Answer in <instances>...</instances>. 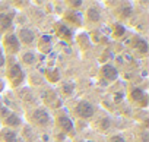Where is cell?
Here are the masks:
<instances>
[{"label": "cell", "mask_w": 149, "mask_h": 142, "mask_svg": "<svg viewBox=\"0 0 149 142\" xmlns=\"http://www.w3.org/2000/svg\"><path fill=\"white\" fill-rule=\"evenodd\" d=\"M8 79L10 82L12 87H18L24 82L25 79V73H24V69L21 67V64L18 63H12L8 67Z\"/></svg>", "instance_id": "1"}, {"label": "cell", "mask_w": 149, "mask_h": 142, "mask_svg": "<svg viewBox=\"0 0 149 142\" xmlns=\"http://www.w3.org/2000/svg\"><path fill=\"white\" fill-rule=\"evenodd\" d=\"M31 119L32 122L37 125V126H41V127H47L50 123H51V117H50V113L44 108H37L31 113Z\"/></svg>", "instance_id": "2"}, {"label": "cell", "mask_w": 149, "mask_h": 142, "mask_svg": "<svg viewBox=\"0 0 149 142\" xmlns=\"http://www.w3.org/2000/svg\"><path fill=\"white\" fill-rule=\"evenodd\" d=\"M74 113L81 119H91L95 113V108L89 101H79L74 107Z\"/></svg>", "instance_id": "3"}, {"label": "cell", "mask_w": 149, "mask_h": 142, "mask_svg": "<svg viewBox=\"0 0 149 142\" xmlns=\"http://www.w3.org/2000/svg\"><path fill=\"white\" fill-rule=\"evenodd\" d=\"M3 45H5V50L10 54H16L21 50V43L15 34H6L3 38Z\"/></svg>", "instance_id": "4"}, {"label": "cell", "mask_w": 149, "mask_h": 142, "mask_svg": "<svg viewBox=\"0 0 149 142\" xmlns=\"http://www.w3.org/2000/svg\"><path fill=\"white\" fill-rule=\"evenodd\" d=\"M16 38L19 40V43H22L25 45H32L35 43V34L31 29H28V28H21L18 31Z\"/></svg>", "instance_id": "5"}, {"label": "cell", "mask_w": 149, "mask_h": 142, "mask_svg": "<svg viewBox=\"0 0 149 142\" xmlns=\"http://www.w3.org/2000/svg\"><path fill=\"white\" fill-rule=\"evenodd\" d=\"M5 125L10 129V127H19L21 125H22V120H21V117L18 116V114H15L13 111H8V110H5Z\"/></svg>", "instance_id": "6"}, {"label": "cell", "mask_w": 149, "mask_h": 142, "mask_svg": "<svg viewBox=\"0 0 149 142\" xmlns=\"http://www.w3.org/2000/svg\"><path fill=\"white\" fill-rule=\"evenodd\" d=\"M57 125L64 133H73V130H74L73 122L67 116H58L57 117Z\"/></svg>", "instance_id": "7"}, {"label": "cell", "mask_w": 149, "mask_h": 142, "mask_svg": "<svg viewBox=\"0 0 149 142\" xmlns=\"http://www.w3.org/2000/svg\"><path fill=\"white\" fill-rule=\"evenodd\" d=\"M101 73H102V76H104L107 81H116L117 76H118L117 69H116L113 64H104L102 69H101Z\"/></svg>", "instance_id": "8"}, {"label": "cell", "mask_w": 149, "mask_h": 142, "mask_svg": "<svg viewBox=\"0 0 149 142\" xmlns=\"http://www.w3.org/2000/svg\"><path fill=\"white\" fill-rule=\"evenodd\" d=\"M2 141L3 142H22L21 141V138L18 136V133L13 130V129H5V130H2Z\"/></svg>", "instance_id": "9"}, {"label": "cell", "mask_w": 149, "mask_h": 142, "mask_svg": "<svg viewBox=\"0 0 149 142\" xmlns=\"http://www.w3.org/2000/svg\"><path fill=\"white\" fill-rule=\"evenodd\" d=\"M132 98L136 101V103H140L142 106H146V94L142 91V90H139V88H134L133 91H132Z\"/></svg>", "instance_id": "10"}, {"label": "cell", "mask_w": 149, "mask_h": 142, "mask_svg": "<svg viewBox=\"0 0 149 142\" xmlns=\"http://www.w3.org/2000/svg\"><path fill=\"white\" fill-rule=\"evenodd\" d=\"M12 15L9 13H0V29H8L12 27Z\"/></svg>", "instance_id": "11"}, {"label": "cell", "mask_w": 149, "mask_h": 142, "mask_svg": "<svg viewBox=\"0 0 149 142\" xmlns=\"http://www.w3.org/2000/svg\"><path fill=\"white\" fill-rule=\"evenodd\" d=\"M57 35H60L63 40H72V31H70V28H67V25H58Z\"/></svg>", "instance_id": "12"}, {"label": "cell", "mask_w": 149, "mask_h": 142, "mask_svg": "<svg viewBox=\"0 0 149 142\" xmlns=\"http://www.w3.org/2000/svg\"><path fill=\"white\" fill-rule=\"evenodd\" d=\"M66 21L74 25H82V19H81V13L78 12H69L66 13Z\"/></svg>", "instance_id": "13"}, {"label": "cell", "mask_w": 149, "mask_h": 142, "mask_svg": "<svg viewBox=\"0 0 149 142\" xmlns=\"http://www.w3.org/2000/svg\"><path fill=\"white\" fill-rule=\"evenodd\" d=\"M86 18L91 21V22H98L101 19V13L97 8H89L86 10Z\"/></svg>", "instance_id": "14"}, {"label": "cell", "mask_w": 149, "mask_h": 142, "mask_svg": "<svg viewBox=\"0 0 149 142\" xmlns=\"http://www.w3.org/2000/svg\"><path fill=\"white\" fill-rule=\"evenodd\" d=\"M134 48H136L139 53L146 54V53H148V43H146L145 40H142V38H137V40L134 41Z\"/></svg>", "instance_id": "15"}, {"label": "cell", "mask_w": 149, "mask_h": 142, "mask_svg": "<svg viewBox=\"0 0 149 142\" xmlns=\"http://www.w3.org/2000/svg\"><path fill=\"white\" fill-rule=\"evenodd\" d=\"M35 54L32 53V51H28V53H25V54H22V62L24 63H26V64H32L34 62H35Z\"/></svg>", "instance_id": "16"}, {"label": "cell", "mask_w": 149, "mask_h": 142, "mask_svg": "<svg viewBox=\"0 0 149 142\" xmlns=\"http://www.w3.org/2000/svg\"><path fill=\"white\" fill-rule=\"evenodd\" d=\"M110 126H111L110 119L104 117V119H100V120H98V127H100L101 130H107V129H110Z\"/></svg>", "instance_id": "17"}, {"label": "cell", "mask_w": 149, "mask_h": 142, "mask_svg": "<svg viewBox=\"0 0 149 142\" xmlns=\"http://www.w3.org/2000/svg\"><path fill=\"white\" fill-rule=\"evenodd\" d=\"M73 90H74L73 84H64V85L61 87V91H63L64 95H72V94H73Z\"/></svg>", "instance_id": "18"}, {"label": "cell", "mask_w": 149, "mask_h": 142, "mask_svg": "<svg viewBox=\"0 0 149 142\" xmlns=\"http://www.w3.org/2000/svg\"><path fill=\"white\" fill-rule=\"evenodd\" d=\"M113 34H114V37H121L123 34H124V27L123 25H114V29H113Z\"/></svg>", "instance_id": "19"}, {"label": "cell", "mask_w": 149, "mask_h": 142, "mask_svg": "<svg viewBox=\"0 0 149 142\" xmlns=\"http://www.w3.org/2000/svg\"><path fill=\"white\" fill-rule=\"evenodd\" d=\"M47 76H48L50 81H58V72H57V70H53L51 73L47 72Z\"/></svg>", "instance_id": "20"}, {"label": "cell", "mask_w": 149, "mask_h": 142, "mask_svg": "<svg viewBox=\"0 0 149 142\" xmlns=\"http://www.w3.org/2000/svg\"><path fill=\"white\" fill-rule=\"evenodd\" d=\"M110 142H126V139L121 138L120 135H114V136L110 138Z\"/></svg>", "instance_id": "21"}, {"label": "cell", "mask_w": 149, "mask_h": 142, "mask_svg": "<svg viewBox=\"0 0 149 142\" xmlns=\"http://www.w3.org/2000/svg\"><path fill=\"white\" fill-rule=\"evenodd\" d=\"M5 63H6L5 54H3V51H2V50H0V67H3V66H5Z\"/></svg>", "instance_id": "22"}, {"label": "cell", "mask_w": 149, "mask_h": 142, "mask_svg": "<svg viewBox=\"0 0 149 142\" xmlns=\"http://www.w3.org/2000/svg\"><path fill=\"white\" fill-rule=\"evenodd\" d=\"M69 5H70V6H81L82 2H69Z\"/></svg>", "instance_id": "23"}, {"label": "cell", "mask_w": 149, "mask_h": 142, "mask_svg": "<svg viewBox=\"0 0 149 142\" xmlns=\"http://www.w3.org/2000/svg\"><path fill=\"white\" fill-rule=\"evenodd\" d=\"M3 90H5V82H3L2 79H0V92H2Z\"/></svg>", "instance_id": "24"}, {"label": "cell", "mask_w": 149, "mask_h": 142, "mask_svg": "<svg viewBox=\"0 0 149 142\" xmlns=\"http://www.w3.org/2000/svg\"><path fill=\"white\" fill-rule=\"evenodd\" d=\"M76 142H84V141H76Z\"/></svg>", "instance_id": "25"}]
</instances>
